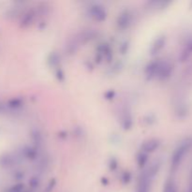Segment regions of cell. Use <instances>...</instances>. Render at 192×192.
Here are the masks:
<instances>
[{"label": "cell", "mask_w": 192, "mask_h": 192, "mask_svg": "<svg viewBox=\"0 0 192 192\" xmlns=\"http://www.w3.org/2000/svg\"><path fill=\"white\" fill-rule=\"evenodd\" d=\"M162 64H163V60H160V59H156V60L151 61L145 68V75L149 79L155 78V77L158 78L160 69L162 67Z\"/></svg>", "instance_id": "2"}, {"label": "cell", "mask_w": 192, "mask_h": 192, "mask_svg": "<svg viewBox=\"0 0 192 192\" xmlns=\"http://www.w3.org/2000/svg\"><path fill=\"white\" fill-rule=\"evenodd\" d=\"M159 145H160L159 140H158V139H149L143 143L141 151H143L146 154H149V153L156 151L159 147Z\"/></svg>", "instance_id": "5"}, {"label": "cell", "mask_w": 192, "mask_h": 192, "mask_svg": "<svg viewBox=\"0 0 192 192\" xmlns=\"http://www.w3.org/2000/svg\"><path fill=\"white\" fill-rule=\"evenodd\" d=\"M164 44H165V37H158L156 40V41H155V43H153V45L151 47V53L152 54L158 53L163 48Z\"/></svg>", "instance_id": "7"}, {"label": "cell", "mask_w": 192, "mask_h": 192, "mask_svg": "<svg viewBox=\"0 0 192 192\" xmlns=\"http://www.w3.org/2000/svg\"><path fill=\"white\" fill-rule=\"evenodd\" d=\"M130 22H131V13L128 10H125L118 16L117 25L120 28L125 29L130 25Z\"/></svg>", "instance_id": "6"}, {"label": "cell", "mask_w": 192, "mask_h": 192, "mask_svg": "<svg viewBox=\"0 0 192 192\" xmlns=\"http://www.w3.org/2000/svg\"><path fill=\"white\" fill-rule=\"evenodd\" d=\"M54 186H55V181H54V180H52V181L47 185V186L45 187V189L43 190V192H51V191L53 189Z\"/></svg>", "instance_id": "10"}, {"label": "cell", "mask_w": 192, "mask_h": 192, "mask_svg": "<svg viewBox=\"0 0 192 192\" xmlns=\"http://www.w3.org/2000/svg\"><path fill=\"white\" fill-rule=\"evenodd\" d=\"M148 160V154L141 151L140 154L137 156V163L139 165V167H144V165H146Z\"/></svg>", "instance_id": "8"}, {"label": "cell", "mask_w": 192, "mask_h": 192, "mask_svg": "<svg viewBox=\"0 0 192 192\" xmlns=\"http://www.w3.org/2000/svg\"><path fill=\"white\" fill-rule=\"evenodd\" d=\"M185 152H186V146L184 145H181L179 146L174 153V155H172V159H171V169L172 170H176L178 165L180 164L184 155H185Z\"/></svg>", "instance_id": "4"}, {"label": "cell", "mask_w": 192, "mask_h": 192, "mask_svg": "<svg viewBox=\"0 0 192 192\" xmlns=\"http://www.w3.org/2000/svg\"><path fill=\"white\" fill-rule=\"evenodd\" d=\"M163 192H176V187H175V184L174 180L172 179L167 180V182L164 185Z\"/></svg>", "instance_id": "9"}, {"label": "cell", "mask_w": 192, "mask_h": 192, "mask_svg": "<svg viewBox=\"0 0 192 192\" xmlns=\"http://www.w3.org/2000/svg\"><path fill=\"white\" fill-rule=\"evenodd\" d=\"M89 15L94 19V20L98 22H102L104 21L107 17V11L105 8L101 5H94L89 8Z\"/></svg>", "instance_id": "3"}, {"label": "cell", "mask_w": 192, "mask_h": 192, "mask_svg": "<svg viewBox=\"0 0 192 192\" xmlns=\"http://www.w3.org/2000/svg\"><path fill=\"white\" fill-rule=\"evenodd\" d=\"M159 169V164L158 162L152 164L149 168L143 170L139 177L137 185V192H150L152 182L156 176Z\"/></svg>", "instance_id": "1"}]
</instances>
